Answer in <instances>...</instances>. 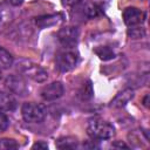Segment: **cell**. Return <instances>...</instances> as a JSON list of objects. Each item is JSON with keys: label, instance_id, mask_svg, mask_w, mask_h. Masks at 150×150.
<instances>
[{"label": "cell", "instance_id": "cell-1", "mask_svg": "<svg viewBox=\"0 0 150 150\" xmlns=\"http://www.w3.org/2000/svg\"><path fill=\"white\" fill-rule=\"evenodd\" d=\"M87 132L93 139H109L115 135V129L109 122L100 117H93L88 121Z\"/></svg>", "mask_w": 150, "mask_h": 150}, {"label": "cell", "instance_id": "cell-2", "mask_svg": "<svg viewBox=\"0 0 150 150\" xmlns=\"http://www.w3.org/2000/svg\"><path fill=\"white\" fill-rule=\"evenodd\" d=\"M16 69L28 79L35 82H45L48 79V73L39 64L29 60H20L16 63Z\"/></svg>", "mask_w": 150, "mask_h": 150}, {"label": "cell", "instance_id": "cell-3", "mask_svg": "<svg viewBox=\"0 0 150 150\" xmlns=\"http://www.w3.org/2000/svg\"><path fill=\"white\" fill-rule=\"evenodd\" d=\"M21 115L23 120L28 123H40L45 120L47 111L43 105L34 103V102H26L22 104Z\"/></svg>", "mask_w": 150, "mask_h": 150}, {"label": "cell", "instance_id": "cell-4", "mask_svg": "<svg viewBox=\"0 0 150 150\" xmlns=\"http://www.w3.org/2000/svg\"><path fill=\"white\" fill-rule=\"evenodd\" d=\"M77 61H79V54L73 48H66L64 50L60 52L55 59L56 68L61 73H67L73 68H75Z\"/></svg>", "mask_w": 150, "mask_h": 150}, {"label": "cell", "instance_id": "cell-5", "mask_svg": "<svg viewBox=\"0 0 150 150\" xmlns=\"http://www.w3.org/2000/svg\"><path fill=\"white\" fill-rule=\"evenodd\" d=\"M5 84L9 89L11 93H13L18 96H26L29 91L28 86L21 75H15V74L8 75L6 77Z\"/></svg>", "mask_w": 150, "mask_h": 150}, {"label": "cell", "instance_id": "cell-6", "mask_svg": "<svg viewBox=\"0 0 150 150\" xmlns=\"http://www.w3.org/2000/svg\"><path fill=\"white\" fill-rule=\"evenodd\" d=\"M79 35V29L73 26L62 27L57 33L59 41L64 48H74L77 45Z\"/></svg>", "mask_w": 150, "mask_h": 150}, {"label": "cell", "instance_id": "cell-7", "mask_svg": "<svg viewBox=\"0 0 150 150\" xmlns=\"http://www.w3.org/2000/svg\"><path fill=\"white\" fill-rule=\"evenodd\" d=\"M63 93H64L63 84L59 81H55V82H52L42 88L41 97L45 101H55V100L60 98L63 95Z\"/></svg>", "mask_w": 150, "mask_h": 150}, {"label": "cell", "instance_id": "cell-8", "mask_svg": "<svg viewBox=\"0 0 150 150\" xmlns=\"http://www.w3.org/2000/svg\"><path fill=\"white\" fill-rule=\"evenodd\" d=\"M145 19V14L137 7H127L123 11V20L124 23L129 27L141 25Z\"/></svg>", "mask_w": 150, "mask_h": 150}, {"label": "cell", "instance_id": "cell-9", "mask_svg": "<svg viewBox=\"0 0 150 150\" xmlns=\"http://www.w3.org/2000/svg\"><path fill=\"white\" fill-rule=\"evenodd\" d=\"M63 20V15L60 13L56 14H48V15H41L35 18V23L40 28H49L53 26L59 25Z\"/></svg>", "mask_w": 150, "mask_h": 150}, {"label": "cell", "instance_id": "cell-10", "mask_svg": "<svg viewBox=\"0 0 150 150\" xmlns=\"http://www.w3.org/2000/svg\"><path fill=\"white\" fill-rule=\"evenodd\" d=\"M134 98V90L131 88H127L122 91H120L110 102V107L112 108H122L124 107L129 101Z\"/></svg>", "mask_w": 150, "mask_h": 150}, {"label": "cell", "instance_id": "cell-11", "mask_svg": "<svg viewBox=\"0 0 150 150\" xmlns=\"http://www.w3.org/2000/svg\"><path fill=\"white\" fill-rule=\"evenodd\" d=\"M18 103L16 100L13 97L12 94L0 91V111L2 112H8L15 110Z\"/></svg>", "mask_w": 150, "mask_h": 150}, {"label": "cell", "instance_id": "cell-12", "mask_svg": "<svg viewBox=\"0 0 150 150\" xmlns=\"http://www.w3.org/2000/svg\"><path fill=\"white\" fill-rule=\"evenodd\" d=\"M77 138L74 136H66V137H61L56 141V148L59 149H75L77 146Z\"/></svg>", "mask_w": 150, "mask_h": 150}, {"label": "cell", "instance_id": "cell-13", "mask_svg": "<svg viewBox=\"0 0 150 150\" xmlns=\"http://www.w3.org/2000/svg\"><path fill=\"white\" fill-rule=\"evenodd\" d=\"M93 95H94V89H93V84H91L90 81L84 82V83L81 86V88L79 89V93H77L79 98L82 100V101H88V100H90V98L93 97Z\"/></svg>", "mask_w": 150, "mask_h": 150}, {"label": "cell", "instance_id": "cell-14", "mask_svg": "<svg viewBox=\"0 0 150 150\" xmlns=\"http://www.w3.org/2000/svg\"><path fill=\"white\" fill-rule=\"evenodd\" d=\"M95 53L96 55L103 60V61H108V60H111L115 57V52L111 47L109 46H101V47H97L95 49Z\"/></svg>", "mask_w": 150, "mask_h": 150}, {"label": "cell", "instance_id": "cell-15", "mask_svg": "<svg viewBox=\"0 0 150 150\" xmlns=\"http://www.w3.org/2000/svg\"><path fill=\"white\" fill-rule=\"evenodd\" d=\"M13 56L5 48L0 47V69H8L13 66Z\"/></svg>", "mask_w": 150, "mask_h": 150}, {"label": "cell", "instance_id": "cell-16", "mask_svg": "<svg viewBox=\"0 0 150 150\" xmlns=\"http://www.w3.org/2000/svg\"><path fill=\"white\" fill-rule=\"evenodd\" d=\"M101 14V7L97 6L96 4H86L83 6V15L88 19L96 18Z\"/></svg>", "mask_w": 150, "mask_h": 150}, {"label": "cell", "instance_id": "cell-17", "mask_svg": "<svg viewBox=\"0 0 150 150\" xmlns=\"http://www.w3.org/2000/svg\"><path fill=\"white\" fill-rule=\"evenodd\" d=\"M128 35L131 39H142L145 36V29L143 27H141L139 25L137 26H131L128 29Z\"/></svg>", "mask_w": 150, "mask_h": 150}, {"label": "cell", "instance_id": "cell-18", "mask_svg": "<svg viewBox=\"0 0 150 150\" xmlns=\"http://www.w3.org/2000/svg\"><path fill=\"white\" fill-rule=\"evenodd\" d=\"M19 144L12 138H0V150H12L18 149Z\"/></svg>", "mask_w": 150, "mask_h": 150}, {"label": "cell", "instance_id": "cell-19", "mask_svg": "<svg viewBox=\"0 0 150 150\" xmlns=\"http://www.w3.org/2000/svg\"><path fill=\"white\" fill-rule=\"evenodd\" d=\"M9 125V121H8V117L2 112L0 111V132L5 131Z\"/></svg>", "mask_w": 150, "mask_h": 150}, {"label": "cell", "instance_id": "cell-20", "mask_svg": "<svg viewBox=\"0 0 150 150\" xmlns=\"http://www.w3.org/2000/svg\"><path fill=\"white\" fill-rule=\"evenodd\" d=\"M83 2V0H64L63 4L68 7H77Z\"/></svg>", "mask_w": 150, "mask_h": 150}, {"label": "cell", "instance_id": "cell-21", "mask_svg": "<svg viewBox=\"0 0 150 150\" xmlns=\"http://www.w3.org/2000/svg\"><path fill=\"white\" fill-rule=\"evenodd\" d=\"M32 148H33V149H48V144L45 143V142H38V143H35Z\"/></svg>", "mask_w": 150, "mask_h": 150}, {"label": "cell", "instance_id": "cell-22", "mask_svg": "<svg viewBox=\"0 0 150 150\" xmlns=\"http://www.w3.org/2000/svg\"><path fill=\"white\" fill-rule=\"evenodd\" d=\"M112 146H114V148H125V149L129 148L127 144H124V143L121 142V141H118V142H116V143H112Z\"/></svg>", "mask_w": 150, "mask_h": 150}, {"label": "cell", "instance_id": "cell-23", "mask_svg": "<svg viewBox=\"0 0 150 150\" xmlns=\"http://www.w3.org/2000/svg\"><path fill=\"white\" fill-rule=\"evenodd\" d=\"M8 1H9V4L13 5V6H20V5L23 2V0H8Z\"/></svg>", "mask_w": 150, "mask_h": 150}]
</instances>
